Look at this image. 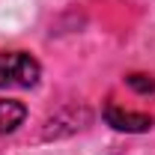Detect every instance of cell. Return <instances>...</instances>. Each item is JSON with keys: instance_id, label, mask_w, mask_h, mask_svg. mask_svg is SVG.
Segmentation results:
<instances>
[{"instance_id": "obj_4", "label": "cell", "mask_w": 155, "mask_h": 155, "mask_svg": "<svg viewBox=\"0 0 155 155\" xmlns=\"http://www.w3.org/2000/svg\"><path fill=\"white\" fill-rule=\"evenodd\" d=\"M125 84H128L134 93H140V96H149V93L155 90V81L149 75H128V78H125Z\"/></svg>"}, {"instance_id": "obj_2", "label": "cell", "mask_w": 155, "mask_h": 155, "mask_svg": "<svg viewBox=\"0 0 155 155\" xmlns=\"http://www.w3.org/2000/svg\"><path fill=\"white\" fill-rule=\"evenodd\" d=\"M104 119H107V125L116 128V131H128V134H140V131H149L152 128V116L149 114H134V110H125V107H119L114 101H107L104 104Z\"/></svg>"}, {"instance_id": "obj_1", "label": "cell", "mask_w": 155, "mask_h": 155, "mask_svg": "<svg viewBox=\"0 0 155 155\" xmlns=\"http://www.w3.org/2000/svg\"><path fill=\"white\" fill-rule=\"evenodd\" d=\"M42 66L27 51H0V90L3 87H33Z\"/></svg>"}, {"instance_id": "obj_3", "label": "cell", "mask_w": 155, "mask_h": 155, "mask_svg": "<svg viewBox=\"0 0 155 155\" xmlns=\"http://www.w3.org/2000/svg\"><path fill=\"white\" fill-rule=\"evenodd\" d=\"M27 116V107L15 101V98H0V134H9L15 131Z\"/></svg>"}]
</instances>
